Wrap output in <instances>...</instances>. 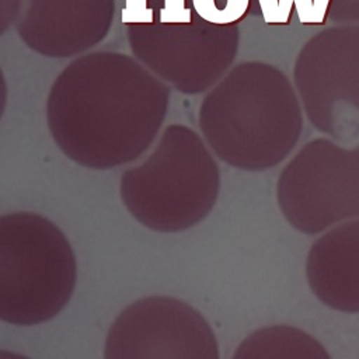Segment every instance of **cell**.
<instances>
[{"mask_svg": "<svg viewBox=\"0 0 359 359\" xmlns=\"http://www.w3.org/2000/svg\"><path fill=\"white\" fill-rule=\"evenodd\" d=\"M192 7L203 21L217 27H230L248 14L251 0H192Z\"/></svg>", "mask_w": 359, "mask_h": 359, "instance_id": "cell-9", "label": "cell"}, {"mask_svg": "<svg viewBox=\"0 0 359 359\" xmlns=\"http://www.w3.org/2000/svg\"><path fill=\"white\" fill-rule=\"evenodd\" d=\"M264 21L268 25H280L279 0H258Z\"/></svg>", "mask_w": 359, "mask_h": 359, "instance_id": "cell-13", "label": "cell"}, {"mask_svg": "<svg viewBox=\"0 0 359 359\" xmlns=\"http://www.w3.org/2000/svg\"><path fill=\"white\" fill-rule=\"evenodd\" d=\"M293 7L296 8L299 21L303 25H324L327 21V17L321 14L314 0H279L280 25L290 24Z\"/></svg>", "mask_w": 359, "mask_h": 359, "instance_id": "cell-10", "label": "cell"}, {"mask_svg": "<svg viewBox=\"0 0 359 359\" xmlns=\"http://www.w3.org/2000/svg\"><path fill=\"white\" fill-rule=\"evenodd\" d=\"M121 20L126 25H151L156 17L149 0H125Z\"/></svg>", "mask_w": 359, "mask_h": 359, "instance_id": "cell-11", "label": "cell"}, {"mask_svg": "<svg viewBox=\"0 0 359 359\" xmlns=\"http://www.w3.org/2000/svg\"><path fill=\"white\" fill-rule=\"evenodd\" d=\"M276 201L287 223L304 234L359 217V144L323 136L304 143L278 177Z\"/></svg>", "mask_w": 359, "mask_h": 359, "instance_id": "cell-5", "label": "cell"}, {"mask_svg": "<svg viewBox=\"0 0 359 359\" xmlns=\"http://www.w3.org/2000/svg\"><path fill=\"white\" fill-rule=\"evenodd\" d=\"M325 346L309 332L286 324L269 325L251 332L241 341L233 359L306 358L330 359Z\"/></svg>", "mask_w": 359, "mask_h": 359, "instance_id": "cell-8", "label": "cell"}, {"mask_svg": "<svg viewBox=\"0 0 359 359\" xmlns=\"http://www.w3.org/2000/svg\"><path fill=\"white\" fill-rule=\"evenodd\" d=\"M304 272L323 304L342 313H359V217L324 230L307 252Z\"/></svg>", "mask_w": 359, "mask_h": 359, "instance_id": "cell-7", "label": "cell"}, {"mask_svg": "<svg viewBox=\"0 0 359 359\" xmlns=\"http://www.w3.org/2000/svg\"><path fill=\"white\" fill-rule=\"evenodd\" d=\"M199 129L222 161L262 171L289 156L300 139L303 118L296 98L282 84L236 81L203 101Z\"/></svg>", "mask_w": 359, "mask_h": 359, "instance_id": "cell-4", "label": "cell"}, {"mask_svg": "<svg viewBox=\"0 0 359 359\" xmlns=\"http://www.w3.org/2000/svg\"><path fill=\"white\" fill-rule=\"evenodd\" d=\"M220 191V170L202 137L174 123L140 164L121 175L119 194L128 212L144 227L178 233L202 222Z\"/></svg>", "mask_w": 359, "mask_h": 359, "instance_id": "cell-2", "label": "cell"}, {"mask_svg": "<svg viewBox=\"0 0 359 359\" xmlns=\"http://www.w3.org/2000/svg\"><path fill=\"white\" fill-rule=\"evenodd\" d=\"M165 98L154 90L65 81L49 98L48 129L62 153L94 170L137 158L156 139Z\"/></svg>", "mask_w": 359, "mask_h": 359, "instance_id": "cell-1", "label": "cell"}, {"mask_svg": "<svg viewBox=\"0 0 359 359\" xmlns=\"http://www.w3.org/2000/svg\"><path fill=\"white\" fill-rule=\"evenodd\" d=\"M102 356L219 359V345L201 311L177 297L153 294L132 302L116 316Z\"/></svg>", "mask_w": 359, "mask_h": 359, "instance_id": "cell-6", "label": "cell"}, {"mask_svg": "<svg viewBox=\"0 0 359 359\" xmlns=\"http://www.w3.org/2000/svg\"><path fill=\"white\" fill-rule=\"evenodd\" d=\"M158 20L164 25H191L192 11L187 0H163Z\"/></svg>", "mask_w": 359, "mask_h": 359, "instance_id": "cell-12", "label": "cell"}, {"mask_svg": "<svg viewBox=\"0 0 359 359\" xmlns=\"http://www.w3.org/2000/svg\"><path fill=\"white\" fill-rule=\"evenodd\" d=\"M77 264L65 233L32 212L0 217V318L13 325H36L69 303Z\"/></svg>", "mask_w": 359, "mask_h": 359, "instance_id": "cell-3", "label": "cell"}]
</instances>
